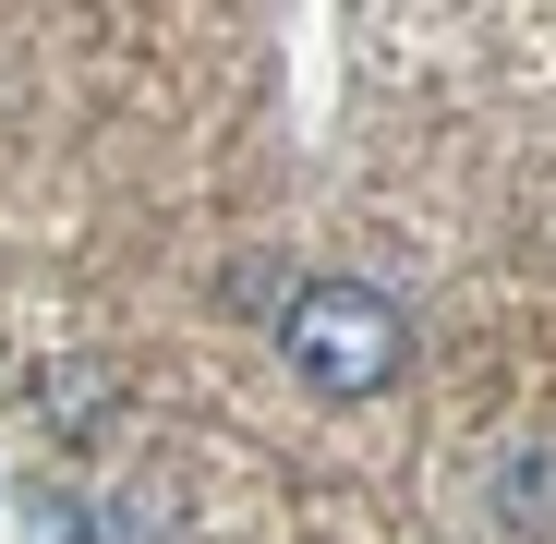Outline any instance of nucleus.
<instances>
[{"label": "nucleus", "instance_id": "nucleus-1", "mask_svg": "<svg viewBox=\"0 0 556 544\" xmlns=\"http://www.w3.org/2000/svg\"><path fill=\"white\" fill-rule=\"evenodd\" d=\"M278 339H291V376L327 388V400H376V388L400 376V351H412V327H400V303H388L376 279H315V291H291Z\"/></svg>", "mask_w": 556, "mask_h": 544}, {"label": "nucleus", "instance_id": "nucleus-2", "mask_svg": "<svg viewBox=\"0 0 556 544\" xmlns=\"http://www.w3.org/2000/svg\"><path fill=\"white\" fill-rule=\"evenodd\" d=\"M496 496H508V520L532 532V496H556V460H508V484H496Z\"/></svg>", "mask_w": 556, "mask_h": 544}]
</instances>
